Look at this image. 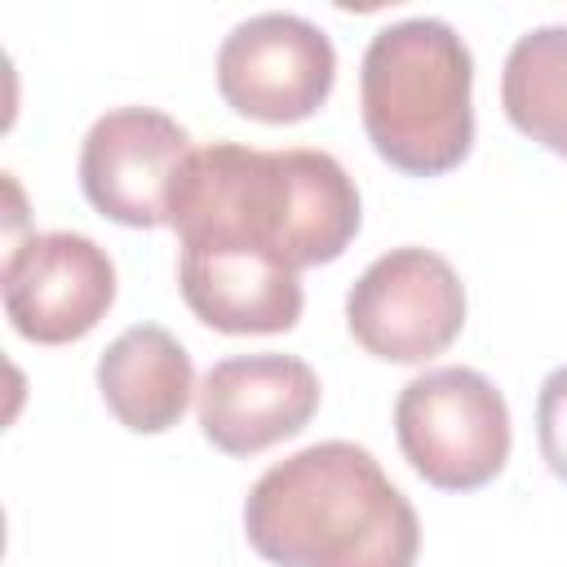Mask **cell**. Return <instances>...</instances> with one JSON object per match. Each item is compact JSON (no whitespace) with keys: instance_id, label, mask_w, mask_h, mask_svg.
Returning <instances> with one entry per match:
<instances>
[{"instance_id":"obj_2","label":"cell","mask_w":567,"mask_h":567,"mask_svg":"<svg viewBox=\"0 0 567 567\" xmlns=\"http://www.w3.org/2000/svg\"><path fill=\"white\" fill-rule=\"evenodd\" d=\"M244 532L275 567H412L421 549L412 501L346 439L270 465L244 501Z\"/></svg>"},{"instance_id":"obj_11","label":"cell","mask_w":567,"mask_h":567,"mask_svg":"<svg viewBox=\"0 0 567 567\" xmlns=\"http://www.w3.org/2000/svg\"><path fill=\"white\" fill-rule=\"evenodd\" d=\"M97 390L120 425L137 434H159L182 421L195 390V368L168 328L133 323L102 350Z\"/></svg>"},{"instance_id":"obj_6","label":"cell","mask_w":567,"mask_h":567,"mask_svg":"<svg viewBox=\"0 0 567 567\" xmlns=\"http://www.w3.org/2000/svg\"><path fill=\"white\" fill-rule=\"evenodd\" d=\"M337 80V49L301 13H252L217 49V89L226 106L261 124L310 120Z\"/></svg>"},{"instance_id":"obj_4","label":"cell","mask_w":567,"mask_h":567,"mask_svg":"<svg viewBox=\"0 0 567 567\" xmlns=\"http://www.w3.org/2000/svg\"><path fill=\"white\" fill-rule=\"evenodd\" d=\"M394 434L408 465L439 492H474L509 461L505 394L474 368H430L399 390Z\"/></svg>"},{"instance_id":"obj_12","label":"cell","mask_w":567,"mask_h":567,"mask_svg":"<svg viewBox=\"0 0 567 567\" xmlns=\"http://www.w3.org/2000/svg\"><path fill=\"white\" fill-rule=\"evenodd\" d=\"M501 106L523 137L567 159V27H536L514 40Z\"/></svg>"},{"instance_id":"obj_5","label":"cell","mask_w":567,"mask_h":567,"mask_svg":"<svg viewBox=\"0 0 567 567\" xmlns=\"http://www.w3.org/2000/svg\"><path fill=\"white\" fill-rule=\"evenodd\" d=\"M346 323L368 354L385 363H425L461 337V275L430 248H390L354 279Z\"/></svg>"},{"instance_id":"obj_8","label":"cell","mask_w":567,"mask_h":567,"mask_svg":"<svg viewBox=\"0 0 567 567\" xmlns=\"http://www.w3.org/2000/svg\"><path fill=\"white\" fill-rule=\"evenodd\" d=\"M190 133L155 106H120L93 120L80 146V186L89 204L120 226H168V199Z\"/></svg>"},{"instance_id":"obj_13","label":"cell","mask_w":567,"mask_h":567,"mask_svg":"<svg viewBox=\"0 0 567 567\" xmlns=\"http://www.w3.org/2000/svg\"><path fill=\"white\" fill-rule=\"evenodd\" d=\"M536 439H540L545 465L567 483V363L554 368L540 381V394H536Z\"/></svg>"},{"instance_id":"obj_3","label":"cell","mask_w":567,"mask_h":567,"mask_svg":"<svg viewBox=\"0 0 567 567\" xmlns=\"http://www.w3.org/2000/svg\"><path fill=\"white\" fill-rule=\"evenodd\" d=\"M474 58L443 18H403L372 35L359 71L377 155L412 177L452 173L474 142Z\"/></svg>"},{"instance_id":"obj_10","label":"cell","mask_w":567,"mask_h":567,"mask_svg":"<svg viewBox=\"0 0 567 567\" xmlns=\"http://www.w3.org/2000/svg\"><path fill=\"white\" fill-rule=\"evenodd\" d=\"M177 284L186 306L230 337L288 332L301 319L297 270L230 235H186Z\"/></svg>"},{"instance_id":"obj_1","label":"cell","mask_w":567,"mask_h":567,"mask_svg":"<svg viewBox=\"0 0 567 567\" xmlns=\"http://www.w3.org/2000/svg\"><path fill=\"white\" fill-rule=\"evenodd\" d=\"M354 177L328 151H252L213 142L190 151L173 182L168 226L186 235H230L301 270L337 261L359 235Z\"/></svg>"},{"instance_id":"obj_9","label":"cell","mask_w":567,"mask_h":567,"mask_svg":"<svg viewBox=\"0 0 567 567\" xmlns=\"http://www.w3.org/2000/svg\"><path fill=\"white\" fill-rule=\"evenodd\" d=\"M319 408V377L292 354H235L199 385V430L226 456H252L306 430Z\"/></svg>"},{"instance_id":"obj_7","label":"cell","mask_w":567,"mask_h":567,"mask_svg":"<svg viewBox=\"0 0 567 567\" xmlns=\"http://www.w3.org/2000/svg\"><path fill=\"white\" fill-rule=\"evenodd\" d=\"M0 292L18 337L66 346L106 319L115 301V266L89 235L44 230L9 248Z\"/></svg>"}]
</instances>
